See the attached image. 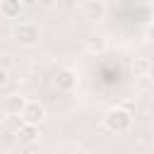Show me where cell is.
<instances>
[{
    "instance_id": "obj_7",
    "label": "cell",
    "mask_w": 154,
    "mask_h": 154,
    "mask_svg": "<svg viewBox=\"0 0 154 154\" xmlns=\"http://www.w3.org/2000/svg\"><path fill=\"white\" fill-rule=\"evenodd\" d=\"M22 10H24V7H22L19 0H0V14H2L5 19H17Z\"/></svg>"
},
{
    "instance_id": "obj_8",
    "label": "cell",
    "mask_w": 154,
    "mask_h": 154,
    "mask_svg": "<svg viewBox=\"0 0 154 154\" xmlns=\"http://www.w3.org/2000/svg\"><path fill=\"white\" fill-rule=\"evenodd\" d=\"M103 51H106V38L91 36V38L84 41V53H89V55H101Z\"/></svg>"
},
{
    "instance_id": "obj_9",
    "label": "cell",
    "mask_w": 154,
    "mask_h": 154,
    "mask_svg": "<svg viewBox=\"0 0 154 154\" xmlns=\"http://www.w3.org/2000/svg\"><path fill=\"white\" fill-rule=\"evenodd\" d=\"M24 103H26V99H24V96L12 94V96H7V99H5V113H22Z\"/></svg>"
},
{
    "instance_id": "obj_5",
    "label": "cell",
    "mask_w": 154,
    "mask_h": 154,
    "mask_svg": "<svg viewBox=\"0 0 154 154\" xmlns=\"http://www.w3.org/2000/svg\"><path fill=\"white\" fill-rule=\"evenodd\" d=\"M14 135H17L19 144H34V142L38 140V125H31V123H22V125H19V130H17Z\"/></svg>"
},
{
    "instance_id": "obj_2",
    "label": "cell",
    "mask_w": 154,
    "mask_h": 154,
    "mask_svg": "<svg viewBox=\"0 0 154 154\" xmlns=\"http://www.w3.org/2000/svg\"><path fill=\"white\" fill-rule=\"evenodd\" d=\"M12 36L19 46H34L38 38H41V29L34 24V22H22L19 26L12 29Z\"/></svg>"
},
{
    "instance_id": "obj_3",
    "label": "cell",
    "mask_w": 154,
    "mask_h": 154,
    "mask_svg": "<svg viewBox=\"0 0 154 154\" xmlns=\"http://www.w3.org/2000/svg\"><path fill=\"white\" fill-rule=\"evenodd\" d=\"M19 116H22V120H24V123L38 125V123H43V118H46V108H43L38 101H26Z\"/></svg>"
},
{
    "instance_id": "obj_4",
    "label": "cell",
    "mask_w": 154,
    "mask_h": 154,
    "mask_svg": "<svg viewBox=\"0 0 154 154\" xmlns=\"http://www.w3.org/2000/svg\"><path fill=\"white\" fill-rule=\"evenodd\" d=\"M103 12H106V10H103V2H101V0H87V2L82 5V17L89 19V22L101 19Z\"/></svg>"
},
{
    "instance_id": "obj_6",
    "label": "cell",
    "mask_w": 154,
    "mask_h": 154,
    "mask_svg": "<svg viewBox=\"0 0 154 154\" xmlns=\"http://www.w3.org/2000/svg\"><path fill=\"white\" fill-rule=\"evenodd\" d=\"M75 84H77V75H75L72 70H60V72L55 75V87H58V89L70 91V89H75Z\"/></svg>"
},
{
    "instance_id": "obj_10",
    "label": "cell",
    "mask_w": 154,
    "mask_h": 154,
    "mask_svg": "<svg viewBox=\"0 0 154 154\" xmlns=\"http://www.w3.org/2000/svg\"><path fill=\"white\" fill-rule=\"evenodd\" d=\"M22 123H24V120H22V116H19V113H7L2 125H5V130H7V132H12V135H14V132L19 130V125H22Z\"/></svg>"
},
{
    "instance_id": "obj_1",
    "label": "cell",
    "mask_w": 154,
    "mask_h": 154,
    "mask_svg": "<svg viewBox=\"0 0 154 154\" xmlns=\"http://www.w3.org/2000/svg\"><path fill=\"white\" fill-rule=\"evenodd\" d=\"M103 125H106V130H111V132H128L130 125H132V111L125 108V106H113V108L106 111Z\"/></svg>"
},
{
    "instance_id": "obj_13",
    "label": "cell",
    "mask_w": 154,
    "mask_h": 154,
    "mask_svg": "<svg viewBox=\"0 0 154 154\" xmlns=\"http://www.w3.org/2000/svg\"><path fill=\"white\" fill-rule=\"evenodd\" d=\"M19 2H22V7H24V10H31V7H36V5H38V0H19Z\"/></svg>"
},
{
    "instance_id": "obj_14",
    "label": "cell",
    "mask_w": 154,
    "mask_h": 154,
    "mask_svg": "<svg viewBox=\"0 0 154 154\" xmlns=\"http://www.w3.org/2000/svg\"><path fill=\"white\" fill-rule=\"evenodd\" d=\"M147 38H149V43H154V24H149V29H147Z\"/></svg>"
},
{
    "instance_id": "obj_11",
    "label": "cell",
    "mask_w": 154,
    "mask_h": 154,
    "mask_svg": "<svg viewBox=\"0 0 154 154\" xmlns=\"http://www.w3.org/2000/svg\"><path fill=\"white\" fill-rule=\"evenodd\" d=\"M147 70H149V63L144 58H137V63H135V77H142Z\"/></svg>"
},
{
    "instance_id": "obj_15",
    "label": "cell",
    "mask_w": 154,
    "mask_h": 154,
    "mask_svg": "<svg viewBox=\"0 0 154 154\" xmlns=\"http://www.w3.org/2000/svg\"><path fill=\"white\" fill-rule=\"evenodd\" d=\"M149 87V79H140V89H147Z\"/></svg>"
},
{
    "instance_id": "obj_12",
    "label": "cell",
    "mask_w": 154,
    "mask_h": 154,
    "mask_svg": "<svg viewBox=\"0 0 154 154\" xmlns=\"http://www.w3.org/2000/svg\"><path fill=\"white\" fill-rule=\"evenodd\" d=\"M7 82H10V72H7V67H2V65H0V89H2Z\"/></svg>"
}]
</instances>
